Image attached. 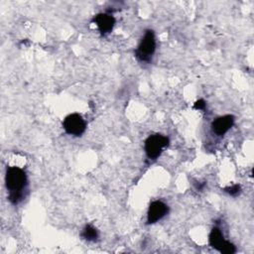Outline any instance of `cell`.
<instances>
[{"mask_svg": "<svg viewBox=\"0 0 254 254\" xmlns=\"http://www.w3.org/2000/svg\"><path fill=\"white\" fill-rule=\"evenodd\" d=\"M169 211L168 205L161 201V200H155L153 201L148 209L147 212V223L153 224L160 219H162Z\"/></svg>", "mask_w": 254, "mask_h": 254, "instance_id": "6", "label": "cell"}, {"mask_svg": "<svg viewBox=\"0 0 254 254\" xmlns=\"http://www.w3.org/2000/svg\"><path fill=\"white\" fill-rule=\"evenodd\" d=\"M156 50V39L152 30H147L143 36L137 50L135 51L136 58L141 62H150Z\"/></svg>", "mask_w": 254, "mask_h": 254, "instance_id": "2", "label": "cell"}, {"mask_svg": "<svg viewBox=\"0 0 254 254\" xmlns=\"http://www.w3.org/2000/svg\"><path fill=\"white\" fill-rule=\"evenodd\" d=\"M92 21L96 24L101 35L109 34L115 24L114 17L109 13H99L93 18Z\"/></svg>", "mask_w": 254, "mask_h": 254, "instance_id": "7", "label": "cell"}, {"mask_svg": "<svg viewBox=\"0 0 254 254\" xmlns=\"http://www.w3.org/2000/svg\"><path fill=\"white\" fill-rule=\"evenodd\" d=\"M169 145V138L161 134L151 135L145 141V152L149 159L156 160L163 149Z\"/></svg>", "mask_w": 254, "mask_h": 254, "instance_id": "3", "label": "cell"}, {"mask_svg": "<svg viewBox=\"0 0 254 254\" xmlns=\"http://www.w3.org/2000/svg\"><path fill=\"white\" fill-rule=\"evenodd\" d=\"M224 191L232 196H236L241 192V187L239 185H232L230 187H227L224 189Z\"/></svg>", "mask_w": 254, "mask_h": 254, "instance_id": "10", "label": "cell"}, {"mask_svg": "<svg viewBox=\"0 0 254 254\" xmlns=\"http://www.w3.org/2000/svg\"><path fill=\"white\" fill-rule=\"evenodd\" d=\"M233 123L234 117L232 115L220 116L213 120V122L211 123V129L216 135L222 136L233 126Z\"/></svg>", "mask_w": 254, "mask_h": 254, "instance_id": "8", "label": "cell"}, {"mask_svg": "<svg viewBox=\"0 0 254 254\" xmlns=\"http://www.w3.org/2000/svg\"><path fill=\"white\" fill-rule=\"evenodd\" d=\"M209 244L216 250L224 254H232L236 252L235 246L226 241L221 230L218 227H213L209 233Z\"/></svg>", "mask_w": 254, "mask_h": 254, "instance_id": "4", "label": "cell"}, {"mask_svg": "<svg viewBox=\"0 0 254 254\" xmlns=\"http://www.w3.org/2000/svg\"><path fill=\"white\" fill-rule=\"evenodd\" d=\"M63 127L67 134L72 136H80L85 131L86 123L81 115L77 113H71L64 118Z\"/></svg>", "mask_w": 254, "mask_h": 254, "instance_id": "5", "label": "cell"}, {"mask_svg": "<svg viewBox=\"0 0 254 254\" xmlns=\"http://www.w3.org/2000/svg\"><path fill=\"white\" fill-rule=\"evenodd\" d=\"M81 237L87 241H95L98 237L97 230L92 225H85L81 232Z\"/></svg>", "mask_w": 254, "mask_h": 254, "instance_id": "9", "label": "cell"}, {"mask_svg": "<svg viewBox=\"0 0 254 254\" xmlns=\"http://www.w3.org/2000/svg\"><path fill=\"white\" fill-rule=\"evenodd\" d=\"M193 108L198 109V110L204 109L205 108V101L203 99H199V100L195 101L194 104H193Z\"/></svg>", "mask_w": 254, "mask_h": 254, "instance_id": "11", "label": "cell"}, {"mask_svg": "<svg viewBox=\"0 0 254 254\" xmlns=\"http://www.w3.org/2000/svg\"><path fill=\"white\" fill-rule=\"evenodd\" d=\"M6 188L9 190V200L17 204L23 197V190L27 186V175L19 167H9L5 175Z\"/></svg>", "mask_w": 254, "mask_h": 254, "instance_id": "1", "label": "cell"}]
</instances>
